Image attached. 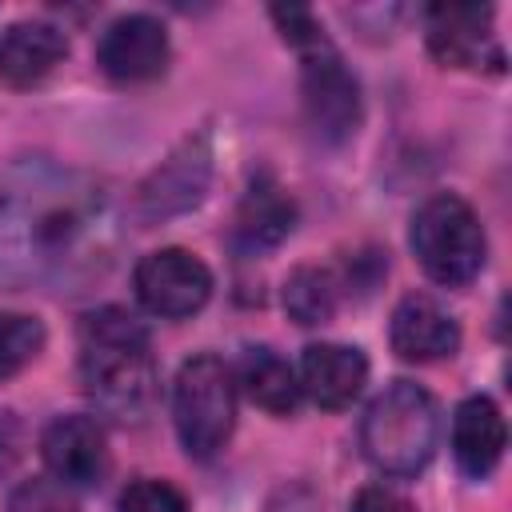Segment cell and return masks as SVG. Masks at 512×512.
I'll return each instance as SVG.
<instances>
[{"label": "cell", "mask_w": 512, "mask_h": 512, "mask_svg": "<svg viewBox=\"0 0 512 512\" xmlns=\"http://www.w3.org/2000/svg\"><path fill=\"white\" fill-rule=\"evenodd\" d=\"M272 20H276V28H280V36L292 44V48H304L308 40H316V36H324V28H320V20L312 16V8H300V4H280V8H272Z\"/></svg>", "instance_id": "cell-22"}, {"label": "cell", "mask_w": 512, "mask_h": 512, "mask_svg": "<svg viewBox=\"0 0 512 512\" xmlns=\"http://www.w3.org/2000/svg\"><path fill=\"white\" fill-rule=\"evenodd\" d=\"M492 4H432L424 12L428 48L448 68L504 72V48L492 32Z\"/></svg>", "instance_id": "cell-8"}, {"label": "cell", "mask_w": 512, "mask_h": 512, "mask_svg": "<svg viewBox=\"0 0 512 512\" xmlns=\"http://www.w3.org/2000/svg\"><path fill=\"white\" fill-rule=\"evenodd\" d=\"M296 52L304 60V108H308L312 128L328 144L348 140L360 124V84H356V76L344 68V60H340V52L332 48L328 36H316Z\"/></svg>", "instance_id": "cell-6"}, {"label": "cell", "mask_w": 512, "mask_h": 512, "mask_svg": "<svg viewBox=\"0 0 512 512\" xmlns=\"http://www.w3.org/2000/svg\"><path fill=\"white\" fill-rule=\"evenodd\" d=\"M212 176V152L204 140H184L140 188V216L144 220H160V216H176L188 212L192 204H200L204 188Z\"/></svg>", "instance_id": "cell-11"}, {"label": "cell", "mask_w": 512, "mask_h": 512, "mask_svg": "<svg viewBox=\"0 0 512 512\" xmlns=\"http://www.w3.org/2000/svg\"><path fill=\"white\" fill-rule=\"evenodd\" d=\"M336 300H340V288H336V276H332L328 268L300 264V268L284 280V312H288L296 324H304V328L332 320Z\"/></svg>", "instance_id": "cell-18"}, {"label": "cell", "mask_w": 512, "mask_h": 512, "mask_svg": "<svg viewBox=\"0 0 512 512\" xmlns=\"http://www.w3.org/2000/svg\"><path fill=\"white\" fill-rule=\"evenodd\" d=\"M68 56V40L56 24L20 20L0 32V84L32 88Z\"/></svg>", "instance_id": "cell-14"}, {"label": "cell", "mask_w": 512, "mask_h": 512, "mask_svg": "<svg viewBox=\"0 0 512 512\" xmlns=\"http://www.w3.org/2000/svg\"><path fill=\"white\" fill-rule=\"evenodd\" d=\"M408 244L420 260V268L428 272V280H436L444 288L472 284L480 276L484 252H488V240H484L476 212L452 192L428 196L416 208L412 228H408Z\"/></svg>", "instance_id": "cell-4"}, {"label": "cell", "mask_w": 512, "mask_h": 512, "mask_svg": "<svg viewBox=\"0 0 512 512\" xmlns=\"http://www.w3.org/2000/svg\"><path fill=\"white\" fill-rule=\"evenodd\" d=\"M240 384H244L248 400L260 404L272 416H288L300 404V380H296L292 364L280 352L264 348V344L244 348V356H240Z\"/></svg>", "instance_id": "cell-17"}, {"label": "cell", "mask_w": 512, "mask_h": 512, "mask_svg": "<svg viewBox=\"0 0 512 512\" xmlns=\"http://www.w3.org/2000/svg\"><path fill=\"white\" fill-rule=\"evenodd\" d=\"M40 456L56 484L64 488H96L108 472L104 428L92 416H56L40 436Z\"/></svg>", "instance_id": "cell-10"}, {"label": "cell", "mask_w": 512, "mask_h": 512, "mask_svg": "<svg viewBox=\"0 0 512 512\" xmlns=\"http://www.w3.org/2000/svg\"><path fill=\"white\" fill-rule=\"evenodd\" d=\"M20 444H24V432H20V420L12 412L0 408V480L16 468L20 460Z\"/></svg>", "instance_id": "cell-24"}, {"label": "cell", "mask_w": 512, "mask_h": 512, "mask_svg": "<svg viewBox=\"0 0 512 512\" xmlns=\"http://www.w3.org/2000/svg\"><path fill=\"white\" fill-rule=\"evenodd\" d=\"M96 68L112 84H144L168 68V32L156 16H116L96 40Z\"/></svg>", "instance_id": "cell-9"}, {"label": "cell", "mask_w": 512, "mask_h": 512, "mask_svg": "<svg viewBox=\"0 0 512 512\" xmlns=\"http://www.w3.org/2000/svg\"><path fill=\"white\" fill-rule=\"evenodd\" d=\"M172 420L192 460H212L236 424V384L220 356L200 352L180 364L172 384Z\"/></svg>", "instance_id": "cell-5"}, {"label": "cell", "mask_w": 512, "mask_h": 512, "mask_svg": "<svg viewBox=\"0 0 512 512\" xmlns=\"http://www.w3.org/2000/svg\"><path fill=\"white\" fill-rule=\"evenodd\" d=\"M116 512H188V504H184L180 488H172L168 480L144 476V480H136L120 492Z\"/></svg>", "instance_id": "cell-20"}, {"label": "cell", "mask_w": 512, "mask_h": 512, "mask_svg": "<svg viewBox=\"0 0 512 512\" xmlns=\"http://www.w3.org/2000/svg\"><path fill=\"white\" fill-rule=\"evenodd\" d=\"M44 348V324L24 312H0V380L24 372Z\"/></svg>", "instance_id": "cell-19"}, {"label": "cell", "mask_w": 512, "mask_h": 512, "mask_svg": "<svg viewBox=\"0 0 512 512\" xmlns=\"http://www.w3.org/2000/svg\"><path fill=\"white\" fill-rule=\"evenodd\" d=\"M440 412L436 400L412 384L392 380L360 420V448L368 464L384 476H416L436 452Z\"/></svg>", "instance_id": "cell-3"}, {"label": "cell", "mask_w": 512, "mask_h": 512, "mask_svg": "<svg viewBox=\"0 0 512 512\" xmlns=\"http://www.w3.org/2000/svg\"><path fill=\"white\" fill-rule=\"evenodd\" d=\"M348 512H416V508H412L404 496L368 484V488H360V492L352 496V508H348Z\"/></svg>", "instance_id": "cell-23"}, {"label": "cell", "mask_w": 512, "mask_h": 512, "mask_svg": "<svg viewBox=\"0 0 512 512\" xmlns=\"http://www.w3.org/2000/svg\"><path fill=\"white\" fill-rule=\"evenodd\" d=\"M296 224V204L292 196L272 180V176H256L244 192V200L236 204V220H232V240L244 252H264L276 248Z\"/></svg>", "instance_id": "cell-16"}, {"label": "cell", "mask_w": 512, "mask_h": 512, "mask_svg": "<svg viewBox=\"0 0 512 512\" xmlns=\"http://www.w3.org/2000/svg\"><path fill=\"white\" fill-rule=\"evenodd\" d=\"M132 288H136V300L152 316L184 320V316H192V312H200L208 304L212 272L188 248H160V252H148L136 264Z\"/></svg>", "instance_id": "cell-7"}, {"label": "cell", "mask_w": 512, "mask_h": 512, "mask_svg": "<svg viewBox=\"0 0 512 512\" xmlns=\"http://www.w3.org/2000/svg\"><path fill=\"white\" fill-rule=\"evenodd\" d=\"M120 212L104 180L24 156L0 176V284L80 292L116 264Z\"/></svg>", "instance_id": "cell-1"}, {"label": "cell", "mask_w": 512, "mask_h": 512, "mask_svg": "<svg viewBox=\"0 0 512 512\" xmlns=\"http://www.w3.org/2000/svg\"><path fill=\"white\" fill-rule=\"evenodd\" d=\"M504 444H508V428L500 408L488 396H468L452 416V456L460 472L484 480L500 464Z\"/></svg>", "instance_id": "cell-15"}, {"label": "cell", "mask_w": 512, "mask_h": 512, "mask_svg": "<svg viewBox=\"0 0 512 512\" xmlns=\"http://www.w3.org/2000/svg\"><path fill=\"white\" fill-rule=\"evenodd\" d=\"M388 340H392V352L400 360L428 364V360H444L460 348V328L432 296L408 292L392 312Z\"/></svg>", "instance_id": "cell-12"}, {"label": "cell", "mask_w": 512, "mask_h": 512, "mask_svg": "<svg viewBox=\"0 0 512 512\" xmlns=\"http://www.w3.org/2000/svg\"><path fill=\"white\" fill-rule=\"evenodd\" d=\"M300 392L312 396V404L340 412L348 408L364 380H368V360L352 344H308L300 356Z\"/></svg>", "instance_id": "cell-13"}, {"label": "cell", "mask_w": 512, "mask_h": 512, "mask_svg": "<svg viewBox=\"0 0 512 512\" xmlns=\"http://www.w3.org/2000/svg\"><path fill=\"white\" fill-rule=\"evenodd\" d=\"M80 384L108 420H144L156 396V360L148 332L132 312L108 304L80 320Z\"/></svg>", "instance_id": "cell-2"}, {"label": "cell", "mask_w": 512, "mask_h": 512, "mask_svg": "<svg viewBox=\"0 0 512 512\" xmlns=\"http://www.w3.org/2000/svg\"><path fill=\"white\" fill-rule=\"evenodd\" d=\"M8 512H80V508H76V500L64 484L36 476V480L16 484V492L8 500Z\"/></svg>", "instance_id": "cell-21"}]
</instances>
